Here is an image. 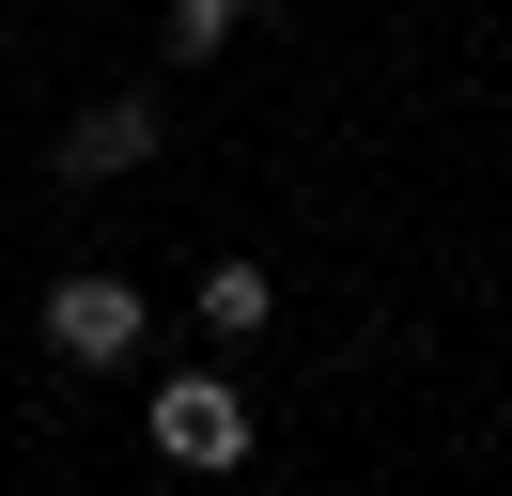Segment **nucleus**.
I'll list each match as a JSON object with an SVG mask.
<instances>
[{
  "label": "nucleus",
  "mask_w": 512,
  "mask_h": 496,
  "mask_svg": "<svg viewBox=\"0 0 512 496\" xmlns=\"http://www.w3.org/2000/svg\"><path fill=\"white\" fill-rule=\"evenodd\" d=\"M264 16H280V0H171L156 31H171V62H218L233 31H264Z\"/></svg>",
  "instance_id": "20e7f679"
},
{
  "label": "nucleus",
  "mask_w": 512,
  "mask_h": 496,
  "mask_svg": "<svg viewBox=\"0 0 512 496\" xmlns=\"http://www.w3.org/2000/svg\"><path fill=\"white\" fill-rule=\"evenodd\" d=\"M264 310H280V279H264V264H202V326H218V341H249Z\"/></svg>",
  "instance_id": "39448f33"
},
{
  "label": "nucleus",
  "mask_w": 512,
  "mask_h": 496,
  "mask_svg": "<svg viewBox=\"0 0 512 496\" xmlns=\"http://www.w3.org/2000/svg\"><path fill=\"white\" fill-rule=\"evenodd\" d=\"M156 450L171 465H249V388L233 372H171L156 388Z\"/></svg>",
  "instance_id": "f03ea898"
},
{
  "label": "nucleus",
  "mask_w": 512,
  "mask_h": 496,
  "mask_svg": "<svg viewBox=\"0 0 512 496\" xmlns=\"http://www.w3.org/2000/svg\"><path fill=\"white\" fill-rule=\"evenodd\" d=\"M140 341H156V310H140V279H109V264L47 279V357H78V372H125Z\"/></svg>",
  "instance_id": "f257e3e1"
},
{
  "label": "nucleus",
  "mask_w": 512,
  "mask_h": 496,
  "mask_svg": "<svg viewBox=\"0 0 512 496\" xmlns=\"http://www.w3.org/2000/svg\"><path fill=\"white\" fill-rule=\"evenodd\" d=\"M156 140H171L156 93H109V109H78L63 140H47V171H63V186H109V171H156Z\"/></svg>",
  "instance_id": "7ed1b4c3"
}]
</instances>
